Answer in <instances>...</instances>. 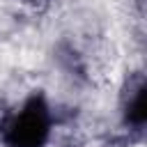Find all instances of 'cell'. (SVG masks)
I'll return each instance as SVG.
<instances>
[{
    "instance_id": "6da1fadb",
    "label": "cell",
    "mask_w": 147,
    "mask_h": 147,
    "mask_svg": "<svg viewBox=\"0 0 147 147\" xmlns=\"http://www.w3.org/2000/svg\"><path fill=\"white\" fill-rule=\"evenodd\" d=\"M51 136V110L41 94H32L2 129L7 147H44Z\"/></svg>"
},
{
    "instance_id": "7a4b0ae2",
    "label": "cell",
    "mask_w": 147,
    "mask_h": 147,
    "mask_svg": "<svg viewBox=\"0 0 147 147\" xmlns=\"http://www.w3.org/2000/svg\"><path fill=\"white\" fill-rule=\"evenodd\" d=\"M124 122L136 126V129H145L147 126V80H142L131 96L124 103Z\"/></svg>"
}]
</instances>
